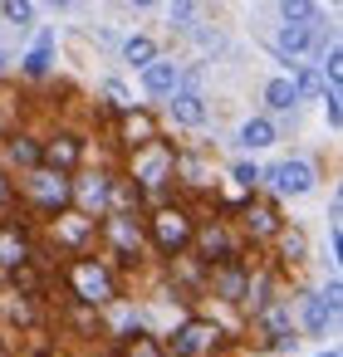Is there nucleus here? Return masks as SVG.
<instances>
[{
  "label": "nucleus",
  "mask_w": 343,
  "mask_h": 357,
  "mask_svg": "<svg viewBox=\"0 0 343 357\" xmlns=\"http://www.w3.org/2000/svg\"><path fill=\"white\" fill-rule=\"evenodd\" d=\"M74 289H79V298L84 303H103V298H113V279H108V269L103 264H74Z\"/></svg>",
  "instance_id": "obj_1"
},
{
  "label": "nucleus",
  "mask_w": 343,
  "mask_h": 357,
  "mask_svg": "<svg viewBox=\"0 0 343 357\" xmlns=\"http://www.w3.org/2000/svg\"><path fill=\"white\" fill-rule=\"evenodd\" d=\"M152 235H157V245H162L167 255H177V250L191 240V220H187L182 211H157V220H152Z\"/></svg>",
  "instance_id": "obj_2"
},
{
  "label": "nucleus",
  "mask_w": 343,
  "mask_h": 357,
  "mask_svg": "<svg viewBox=\"0 0 343 357\" xmlns=\"http://www.w3.org/2000/svg\"><path fill=\"white\" fill-rule=\"evenodd\" d=\"M270 186H275L279 196H304V191L314 186V172H309L304 162H279V167L270 172Z\"/></svg>",
  "instance_id": "obj_3"
},
{
  "label": "nucleus",
  "mask_w": 343,
  "mask_h": 357,
  "mask_svg": "<svg viewBox=\"0 0 343 357\" xmlns=\"http://www.w3.org/2000/svg\"><path fill=\"white\" fill-rule=\"evenodd\" d=\"M177 84H182L177 64H162V59H152V64L143 69V89H147L152 98H167V93H177Z\"/></svg>",
  "instance_id": "obj_4"
},
{
  "label": "nucleus",
  "mask_w": 343,
  "mask_h": 357,
  "mask_svg": "<svg viewBox=\"0 0 343 357\" xmlns=\"http://www.w3.org/2000/svg\"><path fill=\"white\" fill-rule=\"evenodd\" d=\"M123 137H128V147H152V142H157V128H152V118H147V113H128Z\"/></svg>",
  "instance_id": "obj_5"
},
{
  "label": "nucleus",
  "mask_w": 343,
  "mask_h": 357,
  "mask_svg": "<svg viewBox=\"0 0 343 357\" xmlns=\"http://www.w3.org/2000/svg\"><path fill=\"white\" fill-rule=\"evenodd\" d=\"M172 113H177L187 128H201V123H206V108H201L196 93H172Z\"/></svg>",
  "instance_id": "obj_6"
},
{
  "label": "nucleus",
  "mask_w": 343,
  "mask_h": 357,
  "mask_svg": "<svg viewBox=\"0 0 343 357\" xmlns=\"http://www.w3.org/2000/svg\"><path fill=\"white\" fill-rule=\"evenodd\" d=\"M206 337H216V333H206L201 323H187V328L177 333V342H172V357H191V352H196Z\"/></svg>",
  "instance_id": "obj_7"
},
{
  "label": "nucleus",
  "mask_w": 343,
  "mask_h": 357,
  "mask_svg": "<svg viewBox=\"0 0 343 357\" xmlns=\"http://www.w3.org/2000/svg\"><path fill=\"white\" fill-rule=\"evenodd\" d=\"M309 45H314L309 25H284V30H279V54H304Z\"/></svg>",
  "instance_id": "obj_8"
},
{
  "label": "nucleus",
  "mask_w": 343,
  "mask_h": 357,
  "mask_svg": "<svg viewBox=\"0 0 343 357\" xmlns=\"http://www.w3.org/2000/svg\"><path fill=\"white\" fill-rule=\"evenodd\" d=\"M123 59H128V64H138V69H147V64L157 59V45H152L147 35H133V40L123 45Z\"/></svg>",
  "instance_id": "obj_9"
},
{
  "label": "nucleus",
  "mask_w": 343,
  "mask_h": 357,
  "mask_svg": "<svg viewBox=\"0 0 343 357\" xmlns=\"http://www.w3.org/2000/svg\"><path fill=\"white\" fill-rule=\"evenodd\" d=\"M240 142H245V147H270V142H275V123H270V118H250V123L240 128Z\"/></svg>",
  "instance_id": "obj_10"
},
{
  "label": "nucleus",
  "mask_w": 343,
  "mask_h": 357,
  "mask_svg": "<svg viewBox=\"0 0 343 357\" xmlns=\"http://www.w3.org/2000/svg\"><path fill=\"white\" fill-rule=\"evenodd\" d=\"M45 162H54L59 172H69V167L79 162V142H74V137H59V142H50V147H45Z\"/></svg>",
  "instance_id": "obj_11"
},
{
  "label": "nucleus",
  "mask_w": 343,
  "mask_h": 357,
  "mask_svg": "<svg viewBox=\"0 0 343 357\" xmlns=\"http://www.w3.org/2000/svg\"><path fill=\"white\" fill-rule=\"evenodd\" d=\"M35 196L40 201H54V206H64L69 201V181L54 172V176H35Z\"/></svg>",
  "instance_id": "obj_12"
},
{
  "label": "nucleus",
  "mask_w": 343,
  "mask_h": 357,
  "mask_svg": "<svg viewBox=\"0 0 343 357\" xmlns=\"http://www.w3.org/2000/svg\"><path fill=\"white\" fill-rule=\"evenodd\" d=\"M294 98H299V93H294L289 79H270V84H265V103H270V108H289Z\"/></svg>",
  "instance_id": "obj_13"
},
{
  "label": "nucleus",
  "mask_w": 343,
  "mask_h": 357,
  "mask_svg": "<svg viewBox=\"0 0 343 357\" xmlns=\"http://www.w3.org/2000/svg\"><path fill=\"white\" fill-rule=\"evenodd\" d=\"M10 157H15L20 167H40V162H45V147L30 142V137H15V142H10Z\"/></svg>",
  "instance_id": "obj_14"
},
{
  "label": "nucleus",
  "mask_w": 343,
  "mask_h": 357,
  "mask_svg": "<svg viewBox=\"0 0 343 357\" xmlns=\"http://www.w3.org/2000/svg\"><path fill=\"white\" fill-rule=\"evenodd\" d=\"M279 15H284V25H309L314 20V0H279Z\"/></svg>",
  "instance_id": "obj_15"
},
{
  "label": "nucleus",
  "mask_w": 343,
  "mask_h": 357,
  "mask_svg": "<svg viewBox=\"0 0 343 357\" xmlns=\"http://www.w3.org/2000/svg\"><path fill=\"white\" fill-rule=\"evenodd\" d=\"M0 264H6V269L25 264V245H20L15 235H0Z\"/></svg>",
  "instance_id": "obj_16"
},
{
  "label": "nucleus",
  "mask_w": 343,
  "mask_h": 357,
  "mask_svg": "<svg viewBox=\"0 0 343 357\" xmlns=\"http://www.w3.org/2000/svg\"><path fill=\"white\" fill-rule=\"evenodd\" d=\"M0 10H6L15 25H30V20H35V6H30V0H0Z\"/></svg>",
  "instance_id": "obj_17"
},
{
  "label": "nucleus",
  "mask_w": 343,
  "mask_h": 357,
  "mask_svg": "<svg viewBox=\"0 0 343 357\" xmlns=\"http://www.w3.org/2000/svg\"><path fill=\"white\" fill-rule=\"evenodd\" d=\"M216 289H221V294H226V298H245V294H250V284H245V279H240V274H231V269H226V274H221V279H216Z\"/></svg>",
  "instance_id": "obj_18"
},
{
  "label": "nucleus",
  "mask_w": 343,
  "mask_h": 357,
  "mask_svg": "<svg viewBox=\"0 0 343 357\" xmlns=\"http://www.w3.org/2000/svg\"><path fill=\"white\" fill-rule=\"evenodd\" d=\"M265 323H270V333H275V337H294V333H289V313H284L279 303H270V308H265Z\"/></svg>",
  "instance_id": "obj_19"
},
{
  "label": "nucleus",
  "mask_w": 343,
  "mask_h": 357,
  "mask_svg": "<svg viewBox=\"0 0 343 357\" xmlns=\"http://www.w3.org/2000/svg\"><path fill=\"white\" fill-rule=\"evenodd\" d=\"M128 357H162V347H157L147 333H133V337H128Z\"/></svg>",
  "instance_id": "obj_20"
},
{
  "label": "nucleus",
  "mask_w": 343,
  "mask_h": 357,
  "mask_svg": "<svg viewBox=\"0 0 343 357\" xmlns=\"http://www.w3.org/2000/svg\"><path fill=\"white\" fill-rule=\"evenodd\" d=\"M304 323H309V333H323V323H328V308H323L319 298H309V303H304Z\"/></svg>",
  "instance_id": "obj_21"
},
{
  "label": "nucleus",
  "mask_w": 343,
  "mask_h": 357,
  "mask_svg": "<svg viewBox=\"0 0 343 357\" xmlns=\"http://www.w3.org/2000/svg\"><path fill=\"white\" fill-rule=\"evenodd\" d=\"M323 74H328V84L343 79V50H338V45H328V54H323Z\"/></svg>",
  "instance_id": "obj_22"
},
{
  "label": "nucleus",
  "mask_w": 343,
  "mask_h": 357,
  "mask_svg": "<svg viewBox=\"0 0 343 357\" xmlns=\"http://www.w3.org/2000/svg\"><path fill=\"white\" fill-rule=\"evenodd\" d=\"M250 225H255V230H260V235H270V230H275V225H279V215H275V211H270V206H255V211H250Z\"/></svg>",
  "instance_id": "obj_23"
},
{
  "label": "nucleus",
  "mask_w": 343,
  "mask_h": 357,
  "mask_svg": "<svg viewBox=\"0 0 343 357\" xmlns=\"http://www.w3.org/2000/svg\"><path fill=\"white\" fill-rule=\"evenodd\" d=\"M279 245H284V259H304V235H299V230H284Z\"/></svg>",
  "instance_id": "obj_24"
},
{
  "label": "nucleus",
  "mask_w": 343,
  "mask_h": 357,
  "mask_svg": "<svg viewBox=\"0 0 343 357\" xmlns=\"http://www.w3.org/2000/svg\"><path fill=\"white\" fill-rule=\"evenodd\" d=\"M196 15V0H172V25H191Z\"/></svg>",
  "instance_id": "obj_25"
},
{
  "label": "nucleus",
  "mask_w": 343,
  "mask_h": 357,
  "mask_svg": "<svg viewBox=\"0 0 343 357\" xmlns=\"http://www.w3.org/2000/svg\"><path fill=\"white\" fill-rule=\"evenodd\" d=\"M319 303H323L328 313H338V303H343V284H338V279H328V289H323V298H319Z\"/></svg>",
  "instance_id": "obj_26"
},
{
  "label": "nucleus",
  "mask_w": 343,
  "mask_h": 357,
  "mask_svg": "<svg viewBox=\"0 0 343 357\" xmlns=\"http://www.w3.org/2000/svg\"><path fill=\"white\" fill-rule=\"evenodd\" d=\"M25 69H30V74H45V69H50V45H40V50L30 54V64H25Z\"/></svg>",
  "instance_id": "obj_27"
},
{
  "label": "nucleus",
  "mask_w": 343,
  "mask_h": 357,
  "mask_svg": "<svg viewBox=\"0 0 343 357\" xmlns=\"http://www.w3.org/2000/svg\"><path fill=\"white\" fill-rule=\"evenodd\" d=\"M235 181H240V186H245V191H250V186H255V181H260V172H255V167H250V162H240V167H235Z\"/></svg>",
  "instance_id": "obj_28"
},
{
  "label": "nucleus",
  "mask_w": 343,
  "mask_h": 357,
  "mask_svg": "<svg viewBox=\"0 0 343 357\" xmlns=\"http://www.w3.org/2000/svg\"><path fill=\"white\" fill-rule=\"evenodd\" d=\"M108 196H113L118 206H133V201H138V191H128L123 181H113V186H108Z\"/></svg>",
  "instance_id": "obj_29"
},
{
  "label": "nucleus",
  "mask_w": 343,
  "mask_h": 357,
  "mask_svg": "<svg viewBox=\"0 0 343 357\" xmlns=\"http://www.w3.org/2000/svg\"><path fill=\"white\" fill-rule=\"evenodd\" d=\"M103 93H108L118 108H128V89H123V84H103Z\"/></svg>",
  "instance_id": "obj_30"
},
{
  "label": "nucleus",
  "mask_w": 343,
  "mask_h": 357,
  "mask_svg": "<svg viewBox=\"0 0 343 357\" xmlns=\"http://www.w3.org/2000/svg\"><path fill=\"white\" fill-rule=\"evenodd\" d=\"M294 93H319V74H304V79L294 84Z\"/></svg>",
  "instance_id": "obj_31"
},
{
  "label": "nucleus",
  "mask_w": 343,
  "mask_h": 357,
  "mask_svg": "<svg viewBox=\"0 0 343 357\" xmlns=\"http://www.w3.org/2000/svg\"><path fill=\"white\" fill-rule=\"evenodd\" d=\"M50 6H54V10H64V6H74V0H50Z\"/></svg>",
  "instance_id": "obj_32"
},
{
  "label": "nucleus",
  "mask_w": 343,
  "mask_h": 357,
  "mask_svg": "<svg viewBox=\"0 0 343 357\" xmlns=\"http://www.w3.org/2000/svg\"><path fill=\"white\" fill-rule=\"evenodd\" d=\"M133 6H152V0H133Z\"/></svg>",
  "instance_id": "obj_33"
},
{
  "label": "nucleus",
  "mask_w": 343,
  "mask_h": 357,
  "mask_svg": "<svg viewBox=\"0 0 343 357\" xmlns=\"http://www.w3.org/2000/svg\"><path fill=\"white\" fill-rule=\"evenodd\" d=\"M319 357H338V352H319Z\"/></svg>",
  "instance_id": "obj_34"
},
{
  "label": "nucleus",
  "mask_w": 343,
  "mask_h": 357,
  "mask_svg": "<svg viewBox=\"0 0 343 357\" xmlns=\"http://www.w3.org/2000/svg\"><path fill=\"white\" fill-rule=\"evenodd\" d=\"M328 6H338V0H328Z\"/></svg>",
  "instance_id": "obj_35"
},
{
  "label": "nucleus",
  "mask_w": 343,
  "mask_h": 357,
  "mask_svg": "<svg viewBox=\"0 0 343 357\" xmlns=\"http://www.w3.org/2000/svg\"><path fill=\"white\" fill-rule=\"evenodd\" d=\"M0 64H6V59H0Z\"/></svg>",
  "instance_id": "obj_36"
}]
</instances>
